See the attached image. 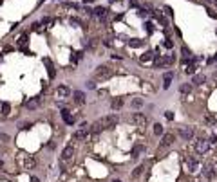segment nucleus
<instances>
[{"label":"nucleus","instance_id":"obj_1","mask_svg":"<svg viewBox=\"0 0 217 182\" xmlns=\"http://www.w3.org/2000/svg\"><path fill=\"white\" fill-rule=\"evenodd\" d=\"M119 123L118 116L116 114H110V116H105V117H101V119H98V121L92 124V128H91V132L96 135V134H99L101 130H110V128H114L116 124Z\"/></svg>","mask_w":217,"mask_h":182},{"label":"nucleus","instance_id":"obj_2","mask_svg":"<svg viewBox=\"0 0 217 182\" xmlns=\"http://www.w3.org/2000/svg\"><path fill=\"white\" fill-rule=\"evenodd\" d=\"M112 69L110 67H107V65H99L98 69L94 70V78L96 80H99V81H105V80H110L112 78Z\"/></svg>","mask_w":217,"mask_h":182},{"label":"nucleus","instance_id":"obj_3","mask_svg":"<svg viewBox=\"0 0 217 182\" xmlns=\"http://www.w3.org/2000/svg\"><path fill=\"white\" fill-rule=\"evenodd\" d=\"M18 164L22 166V170H31L35 168V159H31L27 153H18Z\"/></svg>","mask_w":217,"mask_h":182},{"label":"nucleus","instance_id":"obj_4","mask_svg":"<svg viewBox=\"0 0 217 182\" xmlns=\"http://www.w3.org/2000/svg\"><path fill=\"white\" fill-rule=\"evenodd\" d=\"M89 132H91L89 124H87V123H81L80 130H76V132H74L73 139H74V141H85V139H87V135H89Z\"/></svg>","mask_w":217,"mask_h":182},{"label":"nucleus","instance_id":"obj_5","mask_svg":"<svg viewBox=\"0 0 217 182\" xmlns=\"http://www.w3.org/2000/svg\"><path fill=\"white\" fill-rule=\"evenodd\" d=\"M179 135H181L183 141H190L194 137V128L192 126H181L179 128Z\"/></svg>","mask_w":217,"mask_h":182},{"label":"nucleus","instance_id":"obj_6","mask_svg":"<svg viewBox=\"0 0 217 182\" xmlns=\"http://www.w3.org/2000/svg\"><path fill=\"white\" fill-rule=\"evenodd\" d=\"M130 121L134 123V124H138V126H145V124L148 123V119H147V116H145V114H141V112H136V114H132Z\"/></svg>","mask_w":217,"mask_h":182},{"label":"nucleus","instance_id":"obj_7","mask_svg":"<svg viewBox=\"0 0 217 182\" xmlns=\"http://www.w3.org/2000/svg\"><path fill=\"white\" fill-rule=\"evenodd\" d=\"M69 96H71V88L67 85H60L58 88H56V98L63 99V98H69Z\"/></svg>","mask_w":217,"mask_h":182},{"label":"nucleus","instance_id":"obj_8","mask_svg":"<svg viewBox=\"0 0 217 182\" xmlns=\"http://www.w3.org/2000/svg\"><path fill=\"white\" fill-rule=\"evenodd\" d=\"M208 148H210V141H206V139H203V137L196 142V150H197V153H204Z\"/></svg>","mask_w":217,"mask_h":182},{"label":"nucleus","instance_id":"obj_9","mask_svg":"<svg viewBox=\"0 0 217 182\" xmlns=\"http://www.w3.org/2000/svg\"><path fill=\"white\" fill-rule=\"evenodd\" d=\"M73 155H74V146L73 144H67L63 148V152H62V159L63 161H69V159H73Z\"/></svg>","mask_w":217,"mask_h":182},{"label":"nucleus","instance_id":"obj_10","mask_svg":"<svg viewBox=\"0 0 217 182\" xmlns=\"http://www.w3.org/2000/svg\"><path fill=\"white\" fill-rule=\"evenodd\" d=\"M172 142H174V134H165L163 139H161V142H159V146H161V148H166V146H170Z\"/></svg>","mask_w":217,"mask_h":182},{"label":"nucleus","instance_id":"obj_11","mask_svg":"<svg viewBox=\"0 0 217 182\" xmlns=\"http://www.w3.org/2000/svg\"><path fill=\"white\" fill-rule=\"evenodd\" d=\"M185 164H186V168H188V171H197V168H199V164H197V161L196 159H192V157H188L186 161H185Z\"/></svg>","mask_w":217,"mask_h":182},{"label":"nucleus","instance_id":"obj_12","mask_svg":"<svg viewBox=\"0 0 217 182\" xmlns=\"http://www.w3.org/2000/svg\"><path fill=\"white\" fill-rule=\"evenodd\" d=\"M172 78H174V72H165V76H163V88H168L170 87Z\"/></svg>","mask_w":217,"mask_h":182},{"label":"nucleus","instance_id":"obj_13","mask_svg":"<svg viewBox=\"0 0 217 182\" xmlns=\"http://www.w3.org/2000/svg\"><path fill=\"white\" fill-rule=\"evenodd\" d=\"M73 98H74V103H78V105H83V103H85V94L80 92V90L73 92Z\"/></svg>","mask_w":217,"mask_h":182},{"label":"nucleus","instance_id":"obj_14","mask_svg":"<svg viewBox=\"0 0 217 182\" xmlns=\"http://www.w3.org/2000/svg\"><path fill=\"white\" fill-rule=\"evenodd\" d=\"M43 63L47 65V72H49V78H54V67H53V63H51V60L49 58H43Z\"/></svg>","mask_w":217,"mask_h":182},{"label":"nucleus","instance_id":"obj_15","mask_svg":"<svg viewBox=\"0 0 217 182\" xmlns=\"http://www.w3.org/2000/svg\"><path fill=\"white\" fill-rule=\"evenodd\" d=\"M62 117H63V121L67 123V124H73V123H74L73 116L69 114V110H67V108H63V110H62Z\"/></svg>","mask_w":217,"mask_h":182},{"label":"nucleus","instance_id":"obj_16","mask_svg":"<svg viewBox=\"0 0 217 182\" xmlns=\"http://www.w3.org/2000/svg\"><path fill=\"white\" fill-rule=\"evenodd\" d=\"M145 152V146L143 144H136L134 148H132V157L136 159V157H139V153H143Z\"/></svg>","mask_w":217,"mask_h":182},{"label":"nucleus","instance_id":"obj_17","mask_svg":"<svg viewBox=\"0 0 217 182\" xmlns=\"http://www.w3.org/2000/svg\"><path fill=\"white\" fill-rule=\"evenodd\" d=\"M192 87H194L192 83H183L179 90H181V94H185V96H186V94H190V92H192Z\"/></svg>","mask_w":217,"mask_h":182},{"label":"nucleus","instance_id":"obj_18","mask_svg":"<svg viewBox=\"0 0 217 182\" xmlns=\"http://www.w3.org/2000/svg\"><path fill=\"white\" fill-rule=\"evenodd\" d=\"M204 76L203 74H194V78H192V85H203L204 83Z\"/></svg>","mask_w":217,"mask_h":182},{"label":"nucleus","instance_id":"obj_19","mask_svg":"<svg viewBox=\"0 0 217 182\" xmlns=\"http://www.w3.org/2000/svg\"><path fill=\"white\" fill-rule=\"evenodd\" d=\"M38 105H40V99H38V98H33L31 101H27V103H25V106H27L29 110H35V108H36Z\"/></svg>","mask_w":217,"mask_h":182},{"label":"nucleus","instance_id":"obj_20","mask_svg":"<svg viewBox=\"0 0 217 182\" xmlns=\"http://www.w3.org/2000/svg\"><path fill=\"white\" fill-rule=\"evenodd\" d=\"M110 106H112V110H119V108L123 106V99H121V98H116V99H112Z\"/></svg>","mask_w":217,"mask_h":182},{"label":"nucleus","instance_id":"obj_21","mask_svg":"<svg viewBox=\"0 0 217 182\" xmlns=\"http://www.w3.org/2000/svg\"><path fill=\"white\" fill-rule=\"evenodd\" d=\"M92 13H94L96 16H99V18H105V15H107V9H105V7H96Z\"/></svg>","mask_w":217,"mask_h":182},{"label":"nucleus","instance_id":"obj_22","mask_svg":"<svg viewBox=\"0 0 217 182\" xmlns=\"http://www.w3.org/2000/svg\"><path fill=\"white\" fill-rule=\"evenodd\" d=\"M152 58H154V52H152V51H148V52H145L139 60H141V63H147V61H150Z\"/></svg>","mask_w":217,"mask_h":182},{"label":"nucleus","instance_id":"obj_23","mask_svg":"<svg viewBox=\"0 0 217 182\" xmlns=\"http://www.w3.org/2000/svg\"><path fill=\"white\" fill-rule=\"evenodd\" d=\"M129 45H130V47H134V49H138V47H141V45H143V41L138 40V38H134V40L129 41Z\"/></svg>","mask_w":217,"mask_h":182},{"label":"nucleus","instance_id":"obj_24","mask_svg":"<svg viewBox=\"0 0 217 182\" xmlns=\"http://www.w3.org/2000/svg\"><path fill=\"white\" fill-rule=\"evenodd\" d=\"M132 106H134V108H141V106H143V99H141V98H134V99H132Z\"/></svg>","mask_w":217,"mask_h":182},{"label":"nucleus","instance_id":"obj_25","mask_svg":"<svg viewBox=\"0 0 217 182\" xmlns=\"http://www.w3.org/2000/svg\"><path fill=\"white\" fill-rule=\"evenodd\" d=\"M204 175H206L208 179H214V168H212V166H206V168H204Z\"/></svg>","mask_w":217,"mask_h":182},{"label":"nucleus","instance_id":"obj_26","mask_svg":"<svg viewBox=\"0 0 217 182\" xmlns=\"http://www.w3.org/2000/svg\"><path fill=\"white\" fill-rule=\"evenodd\" d=\"M63 7H67V9H78L80 5L78 4H73V2H63Z\"/></svg>","mask_w":217,"mask_h":182},{"label":"nucleus","instance_id":"obj_27","mask_svg":"<svg viewBox=\"0 0 217 182\" xmlns=\"http://www.w3.org/2000/svg\"><path fill=\"white\" fill-rule=\"evenodd\" d=\"M154 134H156V135H161V134H163V124H154Z\"/></svg>","mask_w":217,"mask_h":182},{"label":"nucleus","instance_id":"obj_28","mask_svg":"<svg viewBox=\"0 0 217 182\" xmlns=\"http://www.w3.org/2000/svg\"><path fill=\"white\" fill-rule=\"evenodd\" d=\"M204 121L208 123L210 126H214V124H215V117H214V116H206V117H204Z\"/></svg>","mask_w":217,"mask_h":182},{"label":"nucleus","instance_id":"obj_29","mask_svg":"<svg viewBox=\"0 0 217 182\" xmlns=\"http://www.w3.org/2000/svg\"><path fill=\"white\" fill-rule=\"evenodd\" d=\"M25 43H27V36L24 34V36H20V40H18V45H20V47H25Z\"/></svg>","mask_w":217,"mask_h":182},{"label":"nucleus","instance_id":"obj_30","mask_svg":"<svg viewBox=\"0 0 217 182\" xmlns=\"http://www.w3.org/2000/svg\"><path fill=\"white\" fill-rule=\"evenodd\" d=\"M185 72H186V74H194V72H196V67H194V65H188V67L185 69Z\"/></svg>","mask_w":217,"mask_h":182},{"label":"nucleus","instance_id":"obj_31","mask_svg":"<svg viewBox=\"0 0 217 182\" xmlns=\"http://www.w3.org/2000/svg\"><path fill=\"white\" fill-rule=\"evenodd\" d=\"M20 128H22V130H29V128H31V123H22Z\"/></svg>","mask_w":217,"mask_h":182},{"label":"nucleus","instance_id":"obj_32","mask_svg":"<svg viewBox=\"0 0 217 182\" xmlns=\"http://www.w3.org/2000/svg\"><path fill=\"white\" fill-rule=\"evenodd\" d=\"M163 45H165L166 49H172V47H174V43H172L170 40H165V43H163Z\"/></svg>","mask_w":217,"mask_h":182},{"label":"nucleus","instance_id":"obj_33","mask_svg":"<svg viewBox=\"0 0 217 182\" xmlns=\"http://www.w3.org/2000/svg\"><path fill=\"white\" fill-rule=\"evenodd\" d=\"M2 110H4V114H9V105L4 103V105H2Z\"/></svg>","mask_w":217,"mask_h":182},{"label":"nucleus","instance_id":"obj_34","mask_svg":"<svg viewBox=\"0 0 217 182\" xmlns=\"http://www.w3.org/2000/svg\"><path fill=\"white\" fill-rule=\"evenodd\" d=\"M165 117H166L168 121H172V119H174V114H172V112H166V114H165Z\"/></svg>","mask_w":217,"mask_h":182},{"label":"nucleus","instance_id":"obj_35","mask_svg":"<svg viewBox=\"0 0 217 182\" xmlns=\"http://www.w3.org/2000/svg\"><path fill=\"white\" fill-rule=\"evenodd\" d=\"M183 56H185V58H186V56H190V51H188L186 47H183Z\"/></svg>","mask_w":217,"mask_h":182},{"label":"nucleus","instance_id":"obj_36","mask_svg":"<svg viewBox=\"0 0 217 182\" xmlns=\"http://www.w3.org/2000/svg\"><path fill=\"white\" fill-rule=\"evenodd\" d=\"M78 60H81V52H74V63Z\"/></svg>","mask_w":217,"mask_h":182},{"label":"nucleus","instance_id":"obj_37","mask_svg":"<svg viewBox=\"0 0 217 182\" xmlns=\"http://www.w3.org/2000/svg\"><path fill=\"white\" fill-rule=\"evenodd\" d=\"M71 23H73V25H76V27H78V25H80V20H78V18H71Z\"/></svg>","mask_w":217,"mask_h":182},{"label":"nucleus","instance_id":"obj_38","mask_svg":"<svg viewBox=\"0 0 217 182\" xmlns=\"http://www.w3.org/2000/svg\"><path fill=\"white\" fill-rule=\"evenodd\" d=\"M94 87H96V83H94V81H89V83H87V88H94Z\"/></svg>","mask_w":217,"mask_h":182},{"label":"nucleus","instance_id":"obj_39","mask_svg":"<svg viewBox=\"0 0 217 182\" xmlns=\"http://www.w3.org/2000/svg\"><path fill=\"white\" fill-rule=\"evenodd\" d=\"M0 139H2V141H9V137H7L6 134H0Z\"/></svg>","mask_w":217,"mask_h":182},{"label":"nucleus","instance_id":"obj_40","mask_svg":"<svg viewBox=\"0 0 217 182\" xmlns=\"http://www.w3.org/2000/svg\"><path fill=\"white\" fill-rule=\"evenodd\" d=\"M141 170H143V168H141V166H139L138 170H136V171H134V177H138L139 173H141Z\"/></svg>","mask_w":217,"mask_h":182},{"label":"nucleus","instance_id":"obj_41","mask_svg":"<svg viewBox=\"0 0 217 182\" xmlns=\"http://www.w3.org/2000/svg\"><path fill=\"white\" fill-rule=\"evenodd\" d=\"M31 182H40V180L36 179V177H33V179H31Z\"/></svg>","mask_w":217,"mask_h":182},{"label":"nucleus","instance_id":"obj_42","mask_svg":"<svg viewBox=\"0 0 217 182\" xmlns=\"http://www.w3.org/2000/svg\"><path fill=\"white\" fill-rule=\"evenodd\" d=\"M212 2H214V5H215V7H217V0H212Z\"/></svg>","mask_w":217,"mask_h":182},{"label":"nucleus","instance_id":"obj_43","mask_svg":"<svg viewBox=\"0 0 217 182\" xmlns=\"http://www.w3.org/2000/svg\"><path fill=\"white\" fill-rule=\"evenodd\" d=\"M2 166H4V162H2V161H0V168H2Z\"/></svg>","mask_w":217,"mask_h":182},{"label":"nucleus","instance_id":"obj_44","mask_svg":"<svg viewBox=\"0 0 217 182\" xmlns=\"http://www.w3.org/2000/svg\"><path fill=\"white\" fill-rule=\"evenodd\" d=\"M112 182H121V180H118V179H116V180H112Z\"/></svg>","mask_w":217,"mask_h":182}]
</instances>
